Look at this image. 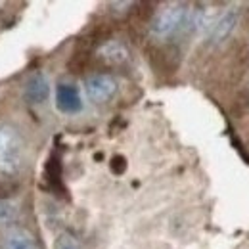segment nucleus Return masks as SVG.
<instances>
[{"mask_svg":"<svg viewBox=\"0 0 249 249\" xmlns=\"http://www.w3.org/2000/svg\"><path fill=\"white\" fill-rule=\"evenodd\" d=\"M23 165V138L10 123H0V171L16 175Z\"/></svg>","mask_w":249,"mask_h":249,"instance_id":"f257e3e1","label":"nucleus"},{"mask_svg":"<svg viewBox=\"0 0 249 249\" xmlns=\"http://www.w3.org/2000/svg\"><path fill=\"white\" fill-rule=\"evenodd\" d=\"M188 16H190V10L184 4H167L157 12L152 21V27H150L152 36L157 40H165L180 29H186Z\"/></svg>","mask_w":249,"mask_h":249,"instance_id":"f03ea898","label":"nucleus"},{"mask_svg":"<svg viewBox=\"0 0 249 249\" xmlns=\"http://www.w3.org/2000/svg\"><path fill=\"white\" fill-rule=\"evenodd\" d=\"M85 89H87V94L89 98L96 102V104H104L107 102L115 90H117V83L111 75H106V73H96V75H90L85 83Z\"/></svg>","mask_w":249,"mask_h":249,"instance_id":"7ed1b4c3","label":"nucleus"},{"mask_svg":"<svg viewBox=\"0 0 249 249\" xmlns=\"http://www.w3.org/2000/svg\"><path fill=\"white\" fill-rule=\"evenodd\" d=\"M236 25H238V12H236V10L230 8V10L220 12V16L217 18L215 25L211 27V31L207 35L209 42H211V44H220V42H224V40L234 33Z\"/></svg>","mask_w":249,"mask_h":249,"instance_id":"20e7f679","label":"nucleus"},{"mask_svg":"<svg viewBox=\"0 0 249 249\" xmlns=\"http://www.w3.org/2000/svg\"><path fill=\"white\" fill-rule=\"evenodd\" d=\"M56 106L63 113H79L83 109V98L75 85L62 83L56 89Z\"/></svg>","mask_w":249,"mask_h":249,"instance_id":"39448f33","label":"nucleus"},{"mask_svg":"<svg viewBox=\"0 0 249 249\" xmlns=\"http://www.w3.org/2000/svg\"><path fill=\"white\" fill-rule=\"evenodd\" d=\"M48 94H50V83L46 75L40 71L33 73L23 85V98L29 104H42L48 98Z\"/></svg>","mask_w":249,"mask_h":249,"instance_id":"423d86ee","label":"nucleus"},{"mask_svg":"<svg viewBox=\"0 0 249 249\" xmlns=\"http://www.w3.org/2000/svg\"><path fill=\"white\" fill-rule=\"evenodd\" d=\"M4 249H38L29 230L19 226H10L4 236Z\"/></svg>","mask_w":249,"mask_h":249,"instance_id":"0eeeda50","label":"nucleus"},{"mask_svg":"<svg viewBox=\"0 0 249 249\" xmlns=\"http://www.w3.org/2000/svg\"><path fill=\"white\" fill-rule=\"evenodd\" d=\"M98 54H100L102 60H106L107 63H115V65L128 60V50H126V46L121 40H107V42H104L100 46Z\"/></svg>","mask_w":249,"mask_h":249,"instance_id":"6e6552de","label":"nucleus"},{"mask_svg":"<svg viewBox=\"0 0 249 249\" xmlns=\"http://www.w3.org/2000/svg\"><path fill=\"white\" fill-rule=\"evenodd\" d=\"M54 249H81L79 246V242L75 240V236H71V234H60L58 236V240H56V244H54Z\"/></svg>","mask_w":249,"mask_h":249,"instance_id":"1a4fd4ad","label":"nucleus"},{"mask_svg":"<svg viewBox=\"0 0 249 249\" xmlns=\"http://www.w3.org/2000/svg\"><path fill=\"white\" fill-rule=\"evenodd\" d=\"M16 218V209L12 203L0 199V224H8Z\"/></svg>","mask_w":249,"mask_h":249,"instance_id":"9d476101","label":"nucleus"}]
</instances>
